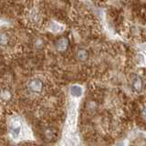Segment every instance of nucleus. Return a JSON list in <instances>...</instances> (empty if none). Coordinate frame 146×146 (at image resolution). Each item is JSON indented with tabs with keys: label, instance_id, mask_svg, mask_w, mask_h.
Listing matches in <instances>:
<instances>
[{
	"label": "nucleus",
	"instance_id": "5",
	"mask_svg": "<svg viewBox=\"0 0 146 146\" xmlns=\"http://www.w3.org/2000/svg\"><path fill=\"white\" fill-rule=\"evenodd\" d=\"M9 43V38L7 34L0 32V45L1 46H7Z\"/></svg>",
	"mask_w": 146,
	"mask_h": 146
},
{
	"label": "nucleus",
	"instance_id": "8",
	"mask_svg": "<svg viewBox=\"0 0 146 146\" xmlns=\"http://www.w3.org/2000/svg\"><path fill=\"white\" fill-rule=\"evenodd\" d=\"M78 58L81 60H84L87 58V52L85 50H79V52H78Z\"/></svg>",
	"mask_w": 146,
	"mask_h": 146
},
{
	"label": "nucleus",
	"instance_id": "4",
	"mask_svg": "<svg viewBox=\"0 0 146 146\" xmlns=\"http://www.w3.org/2000/svg\"><path fill=\"white\" fill-rule=\"evenodd\" d=\"M20 131H21V126L19 124H14L11 127V134L13 136V138H17L20 134Z\"/></svg>",
	"mask_w": 146,
	"mask_h": 146
},
{
	"label": "nucleus",
	"instance_id": "7",
	"mask_svg": "<svg viewBox=\"0 0 146 146\" xmlns=\"http://www.w3.org/2000/svg\"><path fill=\"white\" fill-rule=\"evenodd\" d=\"M0 97L4 100H7V99L10 98V93H9V91L4 90L1 91V93H0Z\"/></svg>",
	"mask_w": 146,
	"mask_h": 146
},
{
	"label": "nucleus",
	"instance_id": "2",
	"mask_svg": "<svg viewBox=\"0 0 146 146\" xmlns=\"http://www.w3.org/2000/svg\"><path fill=\"white\" fill-rule=\"evenodd\" d=\"M70 94L74 97H80L82 94V89L81 87L78 86V85H74L70 88Z\"/></svg>",
	"mask_w": 146,
	"mask_h": 146
},
{
	"label": "nucleus",
	"instance_id": "3",
	"mask_svg": "<svg viewBox=\"0 0 146 146\" xmlns=\"http://www.w3.org/2000/svg\"><path fill=\"white\" fill-rule=\"evenodd\" d=\"M56 46L58 50H65L68 46V41L66 38H60L57 42Z\"/></svg>",
	"mask_w": 146,
	"mask_h": 146
},
{
	"label": "nucleus",
	"instance_id": "1",
	"mask_svg": "<svg viewBox=\"0 0 146 146\" xmlns=\"http://www.w3.org/2000/svg\"><path fill=\"white\" fill-rule=\"evenodd\" d=\"M29 89L35 93H39L42 91L43 89V82L39 79H34L29 81Z\"/></svg>",
	"mask_w": 146,
	"mask_h": 146
},
{
	"label": "nucleus",
	"instance_id": "6",
	"mask_svg": "<svg viewBox=\"0 0 146 146\" xmlns=\"http://www.w3.org/2000/svg\"><path fill=\"white\" fill-rule=\"evenodd\" d=\"M132 87H133V89L137 91H140L143 88V82H141V80H137L133 82V84H132Z\"/></svg>",
	"mask_w": 146,
	"mask_h": 146
},
{
	"label": "nucleus",
	"instance_id": "9",
	"mask_svg": "<svg viewBox=\"0 0 146 146\" xmlns=\"http://www.w3.org/2000/svg\"><path fill=\"white\" fill-rule=\"evenodd\" d=\"M141 115H143V118L146 121V107L143 110V112H141Z\"/></svg>",
	"mask_w": 146,
	"mask_h": 146
}]
</instances>
